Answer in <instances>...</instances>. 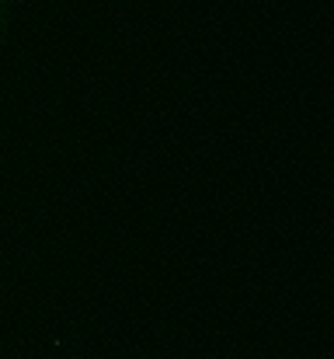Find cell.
I'll return each mask as SVG.
<instances>
[{"label":"cell","instance_id":"6da1fadb","mask_svg":"<svg viewBox=\"0 0 334 359\" xmlns=\"http://www.w3.org/2000/svg\"><path fill=\"white\" fill-rule=\"evenodd\" d=\"M14 4H18V0H0V56H4V42H7V28H11Z\"/></svg>","mask_w":334,"mask_h":359}]
</instances>
